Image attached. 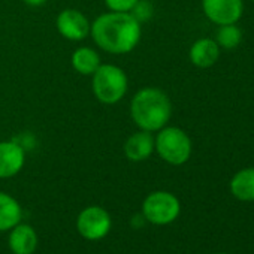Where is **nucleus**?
Listing matches in <instances>:
<instances>
[{
  "label": "nucleus",
  "mask_w": 254,
  "mask_h": 254,
  "mask_svg": "<svg viewBox=\"0 0 254 254\" xmlns=\"http://www.w3.org/2000/svg\"><path fill=\"white\" fill-rule=\"evenodd\" d=\"M91 36L97 47L112 54L132 51L141 39V23L127 12L100 15L91 26Z\"/></svg>",
  "instance_id": "f257e3e1"
},
{
  "label": "nucleus",
  "mask_w": 254,
  "mask_h": 254,
  "mask_svg": "<svg viewBox=\"0 0 254 254\" xmlns=\"http://www.w3.org/2000/svg\"><path fill=\"white\" fill-rule=\"evenodd\" d=\"M133 121L147 132H157L166 126L172 115V103L168 94L159 88L139 90L130 103Z\"/></svg>",
  "instance_id": "f03ea898"
},
{
  "label": "nucleus",
  "mask_w": 254,
  "mask_h": 254,
  "mask_svg": "<svg viewBox=\"0 0 254 254\" xmlns=\"http://www.w3.org/2000/svg\"><path fill=\"white\" fill-rule=\"evenodd\" d=\"M127 91L126 73L112 64L99 66L93 73V93L102 103H117Z\"/></svg>",
  "instance_id": "7ed1b4c3"
},
{
  "label": "nucleus",
  "mask_w": 254,
  "mask_h": 254,
  "mask_svg": "<svg viewBox=\"0 0 254 254\" xmlns=\"http://www.w3.org/2000/svg\"><path fill=\"white\" fill-rule=\"evenodd\" d=\"M159 156L175 166L184 165L191 156V141L178 127H163L154 141Z\"/></svg>",
  "instance_id": "20e7f679"
},
{
  "label": "nucleus",
  "mask_w": 254,
  "mask_h": 254,
  "mask_svg": "<svg viewBox=\"0 0 254 254\" xmlns=\"http://www.w3.org/2000/svg\"><path fill=\"white\" fill-rule=\"evenodd\" d=\"M181 205L177 196L169 191H154L142 203L144 218L156 226H166L178 218Z\"/></svg>",
  "instance_id": "39448f33"
},
{
  "label": "nucleus",
  "mask_w": 254,
  "mask_h": 254,
  "mask_svg": "<svg viewBox=\"0 0 254 254\" xmlns=\"http://www.w3.org/2000/svg\"><path fill=\"white\" fill-rule=\"evenodd\" d=\"M112 226L111 215L102 206H88L82 209L76 218L78 233L87 241L103 239Z\"/></svg>",
  "instance_id": "423d86ee"
},
{
  "label": "nucleus",
  "mask_w": 254,
  "mask_h": 254,
  "mask_svg": "<svg viewBox=\"0 0 254 254\" xmlns=\"http://www.w3.org/2000/svg\"><path fill=\"white\" fill-rule=\"evenodd\" d=\"M202 9L217 26L236 24L244 12L242 0H202Z\"/></svg>",
  "instance_id": "0eeeda50"
},
{
  "label": "nucleus",
  "mask_w": 254,
  "mask_h": 254,
  "mask_svg": "<svg viewBox=\"0 0 254 254\" xmlns=\"http://www.w3.org/2000/svg\"><path fill=\"white\" fill-rule=\"evenodd\" d=\"M57 30L69 41H81L90 32V23L79 11L66 9L57 17Z\"/></svg>",
  "instance_id": "6e6552de"
},
{
  "label": "nucleus",
  "mask_w": 254,
  "mask_h": 254,
  "mask_svg": "<svg viewBox=\"0 0 254 254\" xmlns=\"http://www.w3.org/2000/svg\"><path fill=\"white\" fill-rule=\"evenodd\" d=\"M38 233L30 224L18 223L9 230L8 247L14 254H33L38 248Z\"/></svg>",
  "instance_id": "1a4fd4ad"
},
{
  "label": "nucleus",
  "mask_w": 254,
  "mask_h": 254,
  "mask_svg": "<svg viewBox=\"0 0 254 254\" xmlns=\"http://www.w3.org/2000/svg\"><path fill=\"white\" fill-rule=\"evenodd\" d=\"M24 150L15 142H0V178H11L24 166Z\"/></svg>",
  "instance_id": "9d476101"
},
{
  "label": "nucleus",
  "mask_w": 254,
  "mask_h": 254,
  "mask_svg": "<svg viewBox=\"0 0 254 254\" xmlns=\"http://www.w3.org/2000/svg\"><path fill=\"white\" fill-rule=\"evenodd\" d=\"M154 150V138L151 132L142 130L133 133L124 144V153L127 159L132 162H142L147 160Z\"/></svg>",
  "instance_id": "9b49d317"
},
{
  "label": "nucleus",
  "mask_w": 254,
  "mask_h": 254,
  "mask_svg": "<svg viewBox=\"0 0 254 254\" xmlns=\"http://www.w3.org/2000/svg\"><path fill=\"white\" fill-rule=\"evenodd\" d=\"M220 47L214 39L202 38L196 41L190 48V60L197 67H211L220 57Z\"/></svg>",
  "instance_id": "f8f14e48"
},
{
  "label": "nucleus",
  "mask_w": 254,
  "mask_h": 254,
  "mask_svg": "<svg viewBox=\"0 0 254 254\" xmlns=\"http://www.w3.org/2000/svg\"><path fill=\"white\" fill-rule=\"evenodd\" d=\"M23 209L17 199L0 191V232H6L21 223Z\"/></svg>",
  "instance_id": "ddd939ff"
},
{
  "label": "nucleus",
  "mask_w": 254,
  "mask_h": 254,
  "mask_svg": "<svg viewBox=\"0 0 254 254\" xmlns=\"http://www.w3.org/2000/svg\"><path fill=\"white\" fill-rule=\"evenodd\" d=\"M230 191L242 202H254V168L236 172L230 181Z\"/></svg>",
  "instance_id": "4468645a"
},
{
  "label": "nucleus",
  "mask_w": 254,
  "mask_h": 254,
  "mask_svg": "<svg viewBox=\"0 0 254 254\" xmlns=\"http://www.w3.org/2000/svg\"><path fill=\"white\" fill-rule=\"evenodd\" d=\"M72 64L76 72L82 75H93L100 66V57L91 48H78L72 56Z\"/></svg>",
  "instance_id": "2eb2a0df"
},
{
  "label": "nucleus",
  "mask_w": 254,
  "mask_h": 254,
  "mask_svg": "<svg viewBox=\"0 0 254 254\" xmlns=\"http://www.w3.org/2000/svg\"><path fill=\"white\" fill-rule=\"evenodd\" d=\"M242 41V30L236 24H224L217 30L215 42L223 50H235Z\"/></svg>",
  "instance_id": "dca6fc26"
},
{
  "label": "nucleus",
  "mask_w": 254,
  "mask_h": 254,
  "mask_svg": "<svg viewBox=\"0 0 254 254\" xmlns=\"http://www.w3.org/2000/svg\"><path fill=\"white\" fill-rule=\"evenodd\" d=\"M132 11V15L141 23V21H147L151 18L153 15V6L148 0H138L136 5L130 9Z\"/></svg>",
  "instance_id": "f3484780"
},
{
  "label": "nucleus",
  "mask_w": 254,
  "mask_h": 254,
  "mask_svg": "<svg viewBox=\"0 0 254 254\" xmlns=\"http://www.w3.org/2000/svg\"><path fill=\"white\" fill-rule=\"evenodd\" d=\"M138 0H105L106 6L114 12H129Z\"/></svg>",
  "instance_id": "a211bd4d"
},
{
  "label": "nucleus",
  "mask_w": 254,
  "mask_h": 254,
  "mask_svg": "<svg viewBox=\"0 0 254 254\" xmlns=\"http://www.w3.org/2000/svg\"><path fill=\"white\" fill-rule=\"evenodd\" d=\"M24 2L27 5H32V6H41L47 2V0H24Z\"/></svg>",
  "instance_id": "6ab92c4d"
},
{
  "label": "nucleus",
  "mask_w": 254,
  "mask_h": 254,
  "mask_svg": "<svg viewBox=\"0 0 254 254\" xmlns=\"http://www.w3.org/2000/svg\"><path fill=\"white\" fill-rule=\"evenodd\" d=\"M217 254H224V253H217Z\"/></svg>",
  "instance_id": "aec40b11"
},
{
  "label": "nucleus",
  "mask_w": 254,
  "mask_h": 254,
  "mask_svg": "<svg viewBox=\"0 0 254 254\" xmlns=\"http://www.w3.org/2000/svg\"><path fill=\"white\" fill-rule=\"evenodd\" d=\"M251 2H254V0H251Z\"/></svg>",
  "instance_id": "412c9836"
}]
</instances>
